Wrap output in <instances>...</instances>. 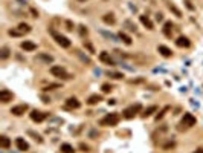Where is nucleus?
<instances>
[{
    "label": "nucleus",
    "instance_id": "1",
    "mask_svg": "<svg viewBox=\"0 0 203 153\" xmlns=\"http://www.w3.org/2000/svg\"><path fill=\"white\" fill-rule=\"evenodd\" d=\"M119 120H121V116H119V113H116V112H113V113H109V115H105L104 118L99 121L101 123V125H116L118 123H119Z\"/></svg>",
    "mask_w": 203,
    "mask_h": 153
},
{
    "label": "nucleus",
    "instance_id": "2",
    "mask_svg": "<svg viewBox=\"0 0 203 153\" xmlns=\"http://www.w3.org/2000/svg\"><path fill=\"white\" fill-rule=\"evenodd\" d=\"M50 74L54 77H57V78H61V80H70L72 78V75L67 74L66 69L61 67V66H52L50 67Z\"/></svg>",
    "mask_w": 203,
    "mask_h": 153
},
{
    "label": "nucleus",
    "instance_id": "3",
    "mask_svg": "<svg viewBox=\"0 0 203 153\" xmlns=\"http://www.w3.org/2000/svg\"><path fill=\"white\" fill-rule=\"evenodd\" d=\"M140 109H142V106H140L139 103H137V104H133V106L127 107V109L122 112V116L127 118V120H131V118H135V116L140 112Z\"/></svg>",
    "mask_w": 203,
    "mask_h": 153
},
{
    "label": "nucleus",
    "instance_id": "4",
    "mask_svg": "<svg viewBox=\"0 0 203 153\" xmlns=\"http://www.w3.org/2000/svg\"><path fill=\"white\" fill-rule=\"evenodd\" d=\"M50 34H52V37L55 38V41L60 44L61 48H70L72 41H70L67 37H64V35H61V34H58V32H55V31H50Z\"/></svg>",
    "mask_w": 203,
    "mask_h": 153
},
{
    "label": "nucleus",
    "instance_id": "5",
    "mask_svg": "<svg viewBox=\"0 0 203 153\" xmlns=\"http://www.w3.org/2000/svg\"><path fill=\"white\" fill-rule=\"evenodd\" d=\"M29 116H31V120H32V121H35V123H41V121H45V120H46L48 113L41 112V110H37V109H34V110L29 113Z\"/></svg>",
    "mask_w": 203,
    "mask_h": 153
},
{
    "label": "nucleus",
    "instance_id": "6",
    "mask_svg": "<svg viewBox=\"0 0 203 153\" xmlns=\"http://www.w3.org/2000/svg\"><path fill=\"white\" fill-rule=\"evenodd\" d=\"M28 109H29L28 104H19V106H14V107H12L11 113H12L14 116H22V115H24L26 112H28Z\"/></svg>",
    "mask_w": 203,
    "mask_h": 153
},
{
    "label": "nucleus",
    "instance_id": "7",
    "mask_svg": "<svg viewBox=\"0 0 203 153\" xmlns=\"http://www.w3.org/2000/svg\"><path fill=\"white\" fill-rule=\"evenodd\" d=\"M197 120L196 116H192L191 113H185L183 118H182V125H185V127H192V125H196Z\"/></svg>",
    "mask_w": 203,
    "mask_h": 153
},
{
    "label": "nucleus",
    "instance_id": "8",
    "mask_svg": "<svg viewBox=\"0 0 203 153\" xmlns=\"http://www.w3.org/2000/svg\"><path fill=\"white\" fill-rule=\"evenodd\" d=\"M12 98H14V94L9 92L8 89H3V91H0V101H2L3 104L12 101Z\"/></svg>",
    "mask_w": 203,
    "mask_h": 153
},
{
    "label": "nucleus",
    "instance_id": "9",
    "mask_svg": "<svg viewBox=\"0 0 203 153\" xmlns=\"http://www.w3.org/2000/svg\"><path fill=\"white\" fill-rule=\"evenodd\" d=\"M20 48H22L23 51H26V52H32V51L37 49V44H35L34 41L24 40V41H22V43H20Z\"/></svg>",
    "mask_w": 203,
    "mask_h": 153
},
{
    "label": "nucleus",
    "instance_id": "10",
    "mask_svg": "<svg viewBox=\"0 0 203 153\" xmlns=\"http://www.w3.org/2000/svg\"><path fill=\"white\" fill-rule=\"evenodd\" d=\"M99 34L102 35V37H105L107 40H110V41H121V38H119V35H116V34H113V32H109V31H104V29H101L99 31Z\"/></svg>",
    "mask_w": 203,
    "mask_h": 153
},
{
    "label": "nucleus",
    "instance_id": "11",
    "mask_svg": "<svg viewBox=\"0 0 203 153\" xmlns=\"http://www.w3.org/2000/svg\"><path fill=\"white\" fill-rule=\"evenodd\" d=\"M79 106H81V103H79L75 96L67 98V101H66V109H79Z\"/></svg>",
    "mask_w": 203,
    "mask_h": 153
},
{
    "label": "nucleus",
    "instance_id": "12",
    "mask_svg": "<svg viewBox=\"0 0 203 153\" xmlns=\"http://www.w3.org/2000/svg\"><path fill=\"white\" fill-rule=\"evenodd\" d=\"M157 51H159V54H161L162 57H165V58L173 57V51H171L170 48L163 46V44H159V46H157Z\"/></svg>",
    "mask_w": 203,
    "mask_h": 153
},
{
    "label": "nucleus",
    "instance_id": "13",
    "mask_svg": "<svg viewBox=\"0 0 203 153\" xmlns=\"http://www.w3.org/2000/svg\"><path fill=\"white\" fill-rule=\"evenodd\" d=\"M15 146H17V149H19L20 152H28L29 150V144L26 142L23 138H17L15 139Z\"/></svg>",
    "mask_w": 203,
    "mask_h": 153
},
{
    "label": "nucleus",
    "instance_id": "14",
    "mask_svg": "<svg viewBox=\"0 0 203 153\" xmlns=\"http://www.w3.org/2000/svg\"><path fill=\"white\" fill-rule=\"evenodd\" d=\"M102 101V96L101 95H98V94H93V95H90L89 98H87V104L89 106H95V104H99Z\"/></svg>",
    "mask_w": 203,
    "mask_h": 153
},
{
    "label": "nucleus",
    "instance_id": "15",
    "mask_svg": "<svg viewBox=\"0 0 203 153\" xmlns=\"http://www.w3.org/2000/svg\"><path fill=\"white\" fill-rule=\"evenodd\" d=\"M99 60H101L102 63H105V65H109V66H114V61H113V58L109 55V52H101V54H99Z\"/></svg>",
    "mask_w": 203,
    "mask_h": 153
},
{
    "label": "nucleus",
    "instance_id": "16",
    "mask_svg": "<svg viewBox=\"0 0 203 153\" xmlns=\"http://www.w3.org/2000/svg\"><path fill=\"white\" fill-rule=\"evenodd\" d=\"M37 60H40V61H45V63H52L54 61V57L50 55V54H45V52H40V54H37V57H35Z\"/></svg>",
    "mask_w": 203,
    "mask_h": 153
},
{
    "label": "nucleus",
    "instance_id": "17",
    "mask_svg": "<svg viewBox=\"0 0 203 153\" xmlns=\"http://www.w3.org/2000/svg\"><path fill=\"white\" fill-rule=\"evenodd\" d=\"M139 19H140V23H142V25L145 26V28H147L148 31H153V29H154V25H153V22L150 20L148 17H145V15H140Z\"/></svg>",
    "mask_w": 203,
    "mask_h": 153
},
{
    "label": "nucleus",
    "instance_id": "18",
    "mask_svg": "<svg viewBox=\"0 0 203 153\" xmlns=\"http://www.w3.org/2000/svg\"><path fill=\"white\" fill-rule=\"evenodd\" d=\"M176 44H177L179 48H189L191 46V41L186 37H183V35H182V37H179L177 40H176Z\"/></svg>",
    "mask_w": 203,
    "mask_h": 153
},
{
    "label": "nucleus",
    "instance_id": "19",
    "mask_svg": "<svg viewBox=\"0 0 203 153\" xmlns=\"http://www.w3.org/2000/svg\"><path fill=\"white\" fill-rule=\"evenodd\" d=\"M75 54H76V57H78L79 60H81V61L84 63V65H92V60H90V57H87L86 54H83V52L79 51V49H76V51H75Z\"/></svg>",
    "mask_w": 203,
    "mask_h": 153
},
{
    "label": "nucleus",
    "instance_id": "20",
    "mask_svg": "<svg viewBox=\"0 0 203 153\" xmlns=\"http://www.w3.org/2000/svg\"><path fill=\"white\" fill-rule=\"evenodd\" d=\"M173 23L171 22H165L163 23V28H162V32L166 35V37H171V34H173Z\"/></svg>",
    "mask_w": 203,
    "mask_h": 153
},
{
    "label": "nucleus",
    "instance_id": "21",
    "mask_svg": "<svg viewBox=\"0 0 203 153\" xmlns=\"http://www.w3.org/2000/svg\"><path fill=\"white\" fill-rule=\"evenodd\" d=\"M102 22H104L105 25H114L116 19H114V15H113L112 12H107V14L102 15Z\"/></svg>",
    "mask_w": 203,
    "mask_h": 153
},
{
    "label": "nucleus",
    "instance_id": "22",
    "mask_svg": "<svg viewBox=\"0 0 203 153\" xmlns=\"http://www.w3.org/2000/svg\"><path fill=\"white\" fill-rule=\"evenodd\" d=\"M9 146H11V141H9V138H8V136H5V135H3V136H0V147H2V149H9Z\"/></svg>",
    "mask_w": 203,
    "mask_h": 153
},
{
    "label": "nucleus",
    "instance_id": "23",
    "mask_svg": "<svg viewBox=\"0 0 203 153\" xmlns=\"http://www.w3.org/2000/svg\"><path fill=\"white\" fill-rule=\"evenodd\" d=\"M118 35H119V38H121V41H124L125 44H128V46H130V44H131V38L128 37V35H127V34H125L124 31H121V32H119Z\"/></svg>",
    "mask_w": 203,
    "mask_h": 153
},
{
    "label": "nucleus",
    "instance_id": "24",
    "mask_svg": "<svg viewBox=\"0 0 203 153\" xmlns=\"http://www.w3.org/2000/svg\"><path fill=\"white\" fill-rule=\"evenodd\" d=\"M19 31L22 34H28V32H31V26L28 23H20L19 25Z\"/></svg>",
    "mask_w": 203,
    "mask_h": 153
},
{
    "label": "nucleus",
    "instance_id": "25",
    "mask_svg": "<svg viewBox=\"0 0 203 153\" xmlns=\"http://www.w3.org/2000/svg\"><path fill=\"white\" fill-rule=\"evenodd\" d=\"M124 26L128 29V31H131V32H136V25L131 22V20H125L124 22Z\"/></svg>",
    "mask_w": 203,
    "mask_h": 153
},
{
    "label": "nucleus",
    "instance_id": "26",
    "mask_svg": "<svg viewBox=\"0 0 203 153\" xmlns=\"http://www.w3.org/2000/svg\"><path fill=\"white\" fill-rule=\"evenodd\" d=\"M156 110H157V107H156V106H150L148 109H145V112L142 113V116H144V118H147V116H150V115H153V113H154Z\"/></svg>",
    "mask_w": 203,
    "mask_h": 153
},
{
    "label": "nucleus",
    "instance_id": "27",
    "mask_svg": "<svg viewBox=\"0 0 203 153\" xmlns=\"http://www.w3.org/2000/svg\"><path fill=\"white\" fill-rule=\"evenodd\" d=\"M107 75L113 80H121V78H124V74H121V72H107Z\"/></svg>",
    "mask_w": 203,
    "mask_h": 153
},
{
    "label": "nucleus",
    "instance_id": "28",
    "mask_svg": "<svg viewBox=\"0 0 203 153\" xmlns=\"http://www.w3.org/2000/svg\"><path fill=\"white\" fill-rule=\"evenodd\" d=\"M61 152L63 153H73V147L70 146V144H61Z\"/></svg>",
    "mask_w": 203,
    "mask_h": 153
},
{
    "label": "nucleus",
    "instance_id": "29",
    "mask_svg": "<svg viewBox=\"0 0 203 153\" xmlns=\"http://www.w3.org/2000/svg\"><path fill=\"white\" fill-rule=\"evenodd\" d=\"M166 6H168V9H170V11H173V12L176 14V17H182V12H180V11H179L177 8H176V6L173 5V3H170V2H168V3H166Z\"/></svg>",
    "mask_w": 203,
    "mask_h": 153
},
{
    "label": "nucleus",
    "instance_id": "30",
    "mask_svg": "<svg viewBox=\"0 0 203 153\" xmlns=\"http://www.w3.org/2000/svg\"><path fill=\"white\" fill-rule=\"evenodd\" d=\"M8 57H9V48L3 46L2 51H0V58H2V60H6Z\"/></svg>",
    "mask_w": 203,
    "mask_h": 153
},
{
    "label": "nucleus",
    "instance_id": "31",
    "mask_svg": "<svg viewBox=\"0 0 203 153\" xmlns=\"http://www.w3.org/2000/svg\"><path fill=\"white\" fill-rule=\"evenodd\" d=\"M168 110H170V106H165V107H163V109H162L161 112H159V113H157V116H156V121H159V120H162V118H163V116H165V113H166V112H168Z\"/></svg>",
    "mask_w": 203,
    "mask_h": 153
},
{
    "label": "nucleus",
    "instance_id": "32",
    "mask_svg": "<svg viewBox=\"0 0 203 153\" xmlns=\"http://www.w3.org/2000/svg\"><path fill=\"white\" fill-rule=\"evenodd\" d=\"M28 135L29 136H32L35 141H38V142H43V138H41V135H38V133H35V132H32V130H28Z\"/></svg>",
    "mask_w": 203,
    "mask_h": 153
},
{
    "label": "nucleus",
    "instance_id": "33",
    "mask_svg": "<svg viewBox=\"0 0 203 153\" xmlns=\"http://www.w3.org/2000/svg\"><path fill=\"white\" fill-rule=\"evenodd\" d=\"M87 34H89V29H87L84 25H79V35H81V37H86Z\"/></svg>",
    "mask_w": 203,
    "mask_h": 153
},
{
    "label": "nucleus",
    "instance_id": "34",
    "mask_svg": "<svg viewBox=\"0 0 203 153\" xmlns=\"http://www.w3.org/2000/svg\"><path fill=\"white\" fill-rule=\"evenodd\" d=\"M101 89H102V92H104V94H109V92H112V91H113L112 84H107V83L102 84V86H101Z\"/></svg>",
    "mask_w": 203,
    "mask_h": 153
},
{
    "label": "nucleus",
    "instance_id": "35",
    "mask_svg": "<svg viewBox=\"0 0 203 153\" xmlns=\"http://www.w3.org/2000/svg\"><path fill=\"white\" fill-rule=\"evenodd\" d=\"M8 34H9L11 37H20V35H23L19 29H9V31H8Z\"/></svg>",
    "mask_w": 203,
    "mask_h": 153
},
{
    "label": "nucleus",
    "instance_id": "36",
    "mask_svg": "<svg viewBox=\"0 0 203 153\" xmlns=\"http://www.w3.org/2000/svg\"><path fill=\"white\" fill-rule=\"evenodd\" d=\"M84 48L89 49V51H90V54H95V48L92 46V44H90L89 41H84Z\"/></svg>",
    "mask_w": 203,
    "mask_h": 153
},
{
    "label": "nucleus",
    "instance_id": "37",
    "mask_svg": "<svg viewBox=\"0 0 203 153\" xmlns=\"http://www.w3.org/2000/svg\"><path fill=\"white\" fill-rule=\"evenodd\" d=\"M60 87V84L58 83H55V84H49V86H46V87H43L45 91H52V89H58Z\"/></svg>",
    "mask_w": 203,
    "mask_h": 153
},
{
    "label": "nucleus",
    "instance_id": "38",
    "mask_svg": "<svg viewBox=\"0 0 203 153\" xmlns=\"http://www.w3.org/2000/svg\"><path fill=\"white\" fill-rule=\"evenodd\" d=\"M174 146H176V144H174L173 141H170V142H166V144H163V149H165V150H168V149H173Z\"/></svg>",
    "mask_w": 203,
    "mask_h": 153
},
{
    "label": "nucleus",
    "instance_id": "39",
    "mask_svg": "<svg viewBox=\"0 0 203 153\" xmlns=\"http://www.w3.org/2000/svg\"><path fill=\"white\" fill-rule=\"evenodd\" d=\"M79 149H81L83 152H90L89 146H87V144H84V142H81V144H79Z\"/></svg>",
    "mask_w": 203,
    "mask_h": 153
},
{
    "label": "nucleus",
    "instance_id": "40",
    "mask_svg": "<svg viewBox=\"0 0 203 153\" xmlns=\"http://www.w3.org/2000/svg\"><path fill=\"white\" fill-rule=\"evenodd\" d=\"M66 26H67V31H73V23L70 22V20H66Z\"/></svg>",
    "mask_w": 203,
    "mask_h": 153
},
{
    "label": "nucleus",
    "instance_id": "41",
    "mask_svg": "<svg viewBox=\"0 0 203 153\" xmlns=\"http://www.w3.org/2000/svg\"><path fill=\"white\" fill-rule=\"evenodd\" d=\"M185 5H186V8H188L189 11H194V9H196V8H194V5H191L189 0H185Z\"/></svg>",
    "mask_w": 203,
    "mask_h": 153
},
{
    "label": "nucleus",
    "instance_id": "42",
    "mask_svg": "<svg viewBox=\"0 0 203 153\" xmlns=\"http://www.w3.org/2000/svg\"><path fill=\"white\" fill-rule=\"evenodd\" d=\"M156 20H157V22H162V20H163V15H162L161 12L156 14Z\"/></svg>",
    "mask_w": 203,
    "mask_h": 153
},
{
    "label": "nucleus",
    "instance_id": "43",
    "mask_svg": "<svg viewBox=\"0 0 203 153\" xmlns=\"http://www.w3.org/2000/svg\"><path fill=\"white\" fill-rule=\"evenodd\" d=\"M31 12L34 14V17H38V12H37V11H35V9H31Z\"/></svg>",
    "mask_w": 203,
    "mask_h": 153
},
{
    "label": "nucleus",
    "instance_id": "44",
    "mask_svg": "<svg viewBox=\"0 0 203 153\" xmlns=\"http://www.w3.org/2000/svg\"><path fill=\"white\" fill-rule=\"evenodd\" d=\"M109 104H112V106L116 104V100H109Z\"/></svg>",
    "mask_w": 203,
    "mask_h": 153
},
{
    "label": "nucleus",
    "instance_id": "45",
    "mask_svg": "<svg viewBox=\"0 0 203 153\" xmlns=\"http://www.w3.org/2000/svg\"><path fill=\"white\" fill-rule=\"evenodd\" d=\"M194 153H203V149H199V150H196Z\"/></svg>",
    "mask_w": 203,
    "mask_h": 153
},
{
    "label": "nucleus",
    "instance_id": "46",
    "mask_svg": "<svg viewBox=\"0 0 203 153\" xmlns=\"http://www.w3.org/2000/svg\"><path fill=\"white\" fill-rule=\"evenodd\" d=\"M78 2H86V0H78Z\"/></svg>",
    "mask_w": 203,
    "mask_h": 153
}]
</instances>
